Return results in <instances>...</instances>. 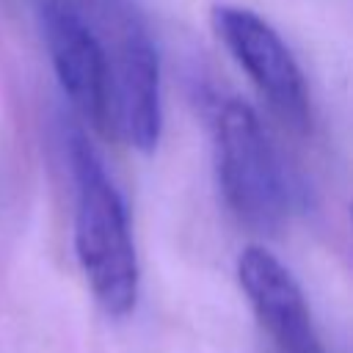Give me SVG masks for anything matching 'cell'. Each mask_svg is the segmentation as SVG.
Wrapping results in <instances>:
<instances>
[{
    "mask_svg": "<svg viewBox=\"0 0 353 353\" xmlns=\"http://www.w3.org/2000/svg\"><path fill=\"white\" fill-rule=\"evenodd\" d=\"M33 6L63 97L83 121L110 130L108 61L88 14L77 0H33Z\"/></svg>",
    "mask_w": 353,
    "mask_h": 353,
    "instance_id": "obj_4",
    "label": "cell"
},
{
    "mask_svg": "<svg viewBox=\"0 0 353 353\" xmlns=\"http://www.w3.org/2000/svg\"><path fill=\"white\" fill-rule=\"evenodd\" d=\"M237 281L279 353H323L298 281L268 248H243Z\"/></svg>",
    "mask_w": 353,
    "mask_h": 353,
    "instance_id": "obj_6",
    "label": "cell"
},
{
    "mask_svg": "<svg viewBox=\"0 0 353 353\" xmlns=\"http://www.w3.org/2000/svg\"><path fill=\"white\" fill-rule=\"evenodd\" d=\"M218 188L226 207L251 229L273 232L290 210V188L259 116L243 99H223L212 113Z\"/></svg>",
    "mask_w": 353,
    "mask_h": 353,
    "instance_id": "obj_3",
    "label": "cell"
},
{
    "mask_svg": "<svg viewBox=\"0 0 353 353\" xmlns=\"http://www.w3.org/2000/svg\"><path fill=\"white\" fill-rule=\"evenodd\" d=\"M212 28L270 110L292 130H306L309 91L281 36L259 14L240 6H215Z\"/></svg>",
    "mask_w": 353,
    "mask_h": 353,
    "instance_id": "obj_5",
    "label": "cell"
},
{
    "mask_svg": "<svg viewBox=\"0 0 353 353\" xmlns=\"http://www.w3.org/2000/svg\"><path fill=\"white\" fill-rule=\"evenodd\" d=\"M108 61L110 127L138 152H152L163 132L157 47L132 0H77Z\"/></svg>",
    "mask_w": 353,
    "mask_h": 353,
    "instance_id": "obj_2",
    "label": "cell"
},
{
    "mask_svg": "<svg viewBox=\"0 0 353 353\" xmlns=\"http://www.w3.org/2000/svg\"><path fill=\"white\" fill-rule=\"evenodd\" d=\"M66 160L74 185V251L80 270L110 317H127L138 301V254L127 204L80 127L66 130Z\"/></svg>",
    "mask_w": 353,
    "mask_h": 353,
    "instance_id": "obj_1",
    "label": "cell"
}]
</instances>
